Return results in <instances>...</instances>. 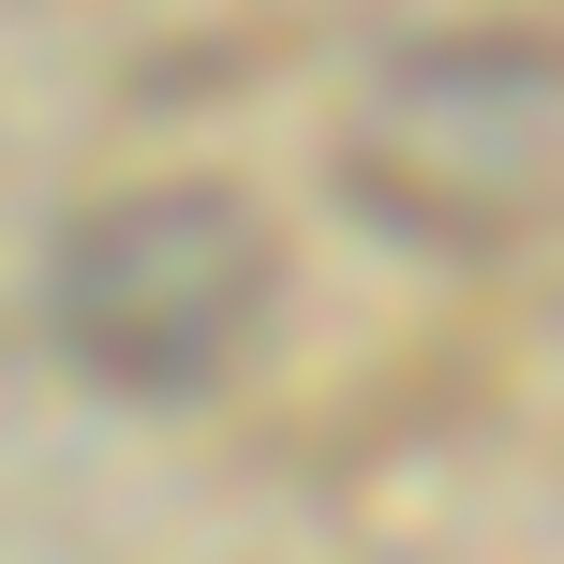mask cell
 Returning a JSON list of instances; mask_svg holds the SVG:
<instances>
[{
    "instance_id": "1",
    "label": "cell",
    "mask_w": 564,
    "mask_h": 564,
    "mask_svg": "<svg viewBox=\"0 0 564 564\" xmlns=\"http://www.w3.org/2000/svg\"><path fill=\"white\" fill-rule=\"evenodd\" d=\"M268 312V238L238 194L208 178H149V194H105L45 268V327L75 371L105 387H208V371L253 341Z\"/></svg>"
}]
</instances>
